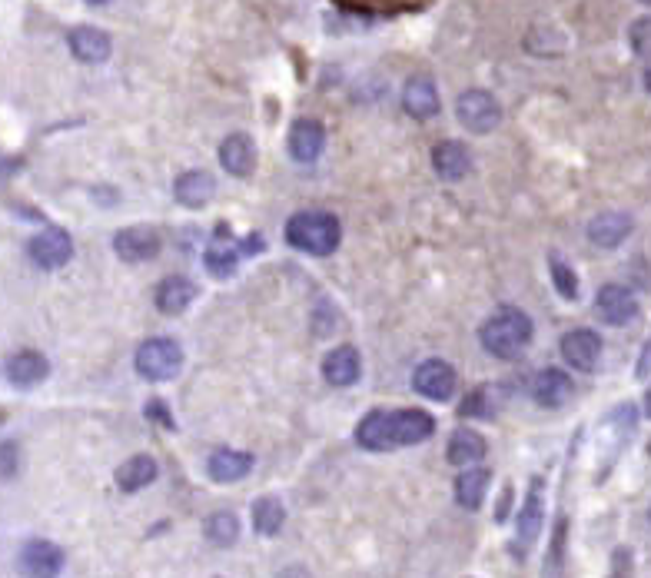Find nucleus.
I'll return each mask as SVG.
<instances>
[{"mask_svg":"<svg viewBox=\"0 0 651 578\" xmlns=\"http://www.w3.org/2000/svg\"><path fill=\"white\" fill-rule=\"evenodd\" d=\"M532 319L522 309H499L492 319H485V326L479 329V343L485 346V353H492L495 359H519L532 343Z\"/></svg>","mask_w":651,"mask_h":578,"instance_id":"obj_1","label":"nucleus"},{"mask_svg":"<svg viewBox=\"0 0 651 578\" xmlns=\"http://www.w3.org/2000/svg\"><path fill=\"white\" fill-rule=\"evenodd\" d=\"M339 240H343V226H339L333 213L306 210V213H296L293 220L286 223V243L299 253L329 256V253H336Z\"/></svg>","mask_w":651,"mask_h":578,"instance_id":"obj_2","label":"nucleus"},{"mask_svg":"<svg viewBox=\"0 0 651 578\" xmlns=\"http://www.w3.org/2000/svg\"><path fill=\"white\" fill-rule=\"evenodd\" d=\"M183 369V349L177 339L153 336L137 349V373L150 383H167Z\"/></svg>","mask_w":651,"mask_h":578,"instance_id":"obj_3","label":"nucleus"},{"mask_svg":"<svg viewBox=\"0 0 651 578\" xmlns=\"http://www.w3.org/2000/svg\"><path fill=\"white\" fill-rule=\"evenodd\" d=\"M456 117L469 133H489L502 123V107L485 90H465L456 100Z\"/></svg>","mask_w":651,"mask_h":578,"instance_id":"obj_4","label":"nucleus"},{"mask_svg":"<svg viewBox=\"0 0 651 578\" xmlns=\"http://www.w3.org/2000/svg\"><path fill=\"white\" fill-rule=\"evenodd\" d=\"M30 260H34L40 270H60V266L70 263V256H74V240H70L67 230H60V226H50V230L37 233L34 240H30Z\"/></svg>","mask_w":651,"mask_h":578,"instance_id":"obj_5","label":"nucleus"},{"mask_svg":"<svg viewBox=\"0 0 651 578\" xmlns=\"http://www.w3.org/2000/svg\"><path fill=\"white\" fill-rule=\"evenodd\" d=\"M412 386H416L419 396H426L432 402H446L456 396V369L446 359H429V363H422L416 369Z\"/></svg>","mask_w":651,"mask_h":578,"instance_id":"obj_6","label":"nucleus"},{"mask_svg":"<svg viewBox=\"0 0 651 578\" xmlns=\"http://www.w3.org/2000/svg\"><path fill=\"white\" fill-rule=\"evenodd\" d=\"M4 376L10 386L34 389L50 376V363L44 353H37V349H17L14 356L4 359Z\"/></svg>","mask_w":651,"mask_h":578,"instance_id":"obj_7","label":"nucleus"},{"mask_svg":"<svg viewBox=\"0 0 651 578\" xmlns=\"http://www.w3.org/2000/svg\"><path fill=\"white\" fill-rule=\"evenodd\" d=\"M595 309H598V316H602L608 326H628L638 316V299H635V293L628 286L608 283V286L598 289Z\"/></svg>","mask_w":651,"mask_h":578,"instance_id":"obj_8","label":"nucleus"},{"mask_svg":"<svg viewBox=\"0 0 651 578\" xmlns=\"http://www.w3.org/2000/svg\"><path fill=\"white\" fill-rule=\"evenodd\" d=\"M562 359L578 373H592L602 359V336L592 329H572L562 336Z\"/></svg>","mask_w":651,"mask_h":578,"instance_id":"obj_9","label":"nucleus"},{"mask_svg":"<svg viewBox=\"0 0 651 578\" xmlns=\"http://www.w3.org/2000/svg\"><path fill=\"white\" fill-rule=\"evenodd\" d=\"M113 253L123 263H150L160 253V236L150 226H127L113 236Z\"/></svg>","mask_w":651,"mask_h":578,"instance_id":"obj_10","label":"nucleus"},{"mask_svg":"<svg viewBox=\"0 0 651 578\" xmlns=\"http://www.w3.org/2000/svg\"><path fill=\"white\" fill-rule=\"evenodd\" d=\"M389 422H392V442L399 446H419L436 436V419L422 409H399V412H389Z\"/></svg>","mask_w":651,"mask_h":578,"instance_id":"obj_11","label":"nucleus"},{"mask_svg":"<svg viewBox=\"0 0 651 578\" xmlns=\"http://www.w3.org/2000/svg\"><path fill=\"white\" fill-rule=\"evenodd\" d=\"M323 147H326V130L316 120L303 117L289 127V157L296 163H316Z\"/></svg>","mask_w":651,"mask_h":578,"instance_id":"obj_12","label":"nucleus"},{"mask_svg":"<svg viewBox=\"0 0 651 578\" xmlns=\"http://www.w3.org/2000/svg\"><path fill=\"white\" fill-rule=\"evenodd\" d=\"M432 167H436V173L442 180L456 183L462 177H469L472 153L459 140H442V143H436V150H432Z\"/></svg>","mask_w":651,"mask_h":578,"instance_id":"obj_13","label":"nucleus"},{"mask_svg":"<svg viewBox=\"0 0 651 578\" xmlns=\"http://www.w3.org/2000/svg\"><path fill=\"white\" fill-rule=\"evenodd\" d=\"M20 569L27 575H57L64 569V552H60V545L47 539H30L20 549Z\"/></svg>","mask_w":651,"mask_h":578,"instance_id":"obj_14","label":"nucleus"},{"mask_svg":"<svg viewBox=\"0 0 651 578\" xmlns=\"http://www.w3.org/2000/svg\"><path fill=\"white\" fill-rule=\"evenodd\" d=\"M220 163L230 177H250L256 170V143L246 133H230L220 143Z\"/></svg>","mask_w":651,"mask_h":578,"instance_id":"obj_15","label":"nucleus"},{"mask_svg":"<svg viewBox=\"0 0 651 578\" xmlns=\"http://www.w3.org/2000/svg\"><path fill=\"white\" fill-rule=\"evenodd\" d=\"M532 396H535L539 406L558 409L575 396V383H572V376L562 373V369H542V373L535 376V383H532Z\"/></svg>","mask_w":651,"mask_h":578,"instance_id":"obj_16","label":"nucleus"},{"mask_svg":"<svg viewBox=\"0 0 651 578\" xmlns=\"http://www.w3.org/2000/svg\"><path fill=\"white\" fill-rule=\"evenodd\" d=\"M67 47L80 64H103L110 57V37L100 27H74L67 37Z\"/></svg>","mask_w":651,"mask_h":578,"instance_id":"obj_17","label":"nucleus"},{"mask_svg":"<svg viewBox=\"0 0 651 578\" xmlns=\"http://www.w3.org/2000/svg\"><path fill=\"white\" fill-rule=\"evenodd\" d=\"M632 216L628 213H598L592 223H588V240L595 246H602V250H615V246H622L628 240V233H632Z\"/></svg>","mask_w":651,"mask_h":578,"instance_id":"obj_18","label":"nucleus"},{"mask_svg":"<svg viewBox=\"0 0 651 578\" xmlns=\"http://www.w3.org/2000/svg\"><path fill=\"white\" fill-rule=\"evenodd\" d=\"M359 373H363V359H359V349L353 346H339L323 359V376L329 386H353L359 383Z\"/></svg>","mask_w":651,"mask_h":578,"instance_id":"obj_19","label":"nucleus"},{"mask_svg":"<svg viewBox=\"0 0 651 578\" xmlns=\"http://www.w3.org/2000/svg\"><path fill=\"white\" fill-rule=\"evenodd\" d=\"M213 193H216V180L206 170H190L173 183V196H177V203L186 206V210H200V206L213 200Z\"/></svg>","mask_w":651,"mask_h":578,"instance_id":"obj_20","label":"nucleus"},{"mask_svg":"<svg viewBox=\"0 0 651 578\" xmlns=\"http://www.w3.org/2000/svg\"><path fill=\"white\" fill-rule=\"evenodd\" d=\"M402 107L409 117L416 120H432L439 113V90L429 77H412L406 90H402Z\"/></svg>","mask_w":651,"mask_h":578,"instance_id":"obj_21","label":"nucleus"},{"mask_svg":"<svg viewBox=\"0 0 651 578\" xmlns=\"http://www.w3.org/2000/svg\"><path fill=\"white\" fill-rule=\"evenodd\" d=\"M253 472V456L240 449H216L206 462V476L213 482H240Z\"/></svg>","mask_w":651,"mask_h":578,"instance_id":"obj_22","label":"nucleus"},{"mask_svg":"<svg viewBox=\"0 0 651 578\" xmlns=\"http://www.w3.org/2000/svg\"><path fill=\"white\" fill-rule=\"evenodd\" d=\"M196 299V286L186 276H167L157 286V309L163 316H180L190 309V303Z\"/></svg>","mask_w":651,"mask_h":578,"instance_id":"obj_23","label":"nucleus"},{"mask_svg":"<svg viewBox=\"0 0 651 578\" xmlns=\"http://www.w3.org/2000/svg\"><path fill=\"white\" fill-rule=\"evenodd\" d=\"M542 522H545V482L535 479L529 495H525L522 512H519V539H522V545H532L535 539H539Z\"/></svg>","mask_w":651,"mask_h":578,"instance_id":"obj_24","label":"nucleus"},{"mask_svg":"<svg viewBox=\"0 0 651 578\" xmlns=\"http://www.w3.org/2000/svg\"><path fill=\"white\" fill-rule=\"evenodd\" d=\"M356 442L369 452H392L396 442H392V422H389V412H369V416L359 422L356 429Z\"/></svg>","mask_w":651,"mask_h":578,"instance_id":"obj_25","label":"nucleus"},{"mask_svg":"<svg viewBox=\"0 0 651 578\" xmlns=\"http://www.w3.org/2000/svg\"><path fill=\"white\" fill-rule=\"evenodd\" d=\"M485 452H489V446H485V439L479 436V432H475V429H456V432H452V439H449L446 456H449L452 466H472V462L485 459Z\"/></svg>","mask_w":651,"mask_h":578,"instance_id":"obj_26","label":"nucleus"},{"mask_svg":"<svg viewBox=\"0 0 651 578\" xmlns=\"http://www.w3.org/2000/svg\"><path fill=\"white\" fill-rule=\"evenodd\" d=\"M150 482H157V462L150 456H133L117 469V485L120 492H140Z\"/></svg>","mask_w":651,"mask_h":578,"instance_id":"obj_27","label":"nucleus"},{"mask_svg":"<svg viewBox=\"0 0 651 578\" xmlns=\"http://www.w3.org/2000/svg\"><path fill=\"white\" fill-rule=\"evenodd\" d=\"M286 522V509L283 502L273 499V495H263V499L253 502V529L256 535H263V539H273V535L283 529Z\"/></svg>","mask_w":651,"mask_h":578,"instance_id":"obj_28","label":"nucleus"},{"mask_svg":"<svg viewBox=\"0 0 651 578\" xmlns=\"http://www.w3.org/2000/svg\"><path fill=\"white\" fill-rule=\"evenodd\" d=\"M203 535H206V542L216 545V549H230V545H236V539H240V519L226 509L213 512L210 519L203 522Z\"/></svg>","mask_w":651,"mask_h":578,"instance_id":"obj_29","label":"nucleus"},{"mask_svg":"<svg viewBox=\"0 0 651 578\" xmlns=\"http://www.w3.org/2000/svg\"><path fill=\"white\" fill-rule=\"evenodd\" d=\"M485 492H489V472L485 469H465L456 479V502L462 509H479Z\"/></svg>","mask_w":651,"mask_h":578,"instance_id":"obj_30","label":"nucleus"},{"mask_svg":"<svg viewBox=\"0 0 651 578\" xmlns=\"http://www.w3.org/2000/svg\"><path fill=\"white\" fill-rule=\"evenodd\" d=\"M203 263H206V270H210L213 276L226 280V276L236 273V263H240V250H236L230 240H216V243H210V250H206Z\"/></svg>","mask_w":651,"mask_h":578,"instance_id":"obj_31","label":"nucleus"},{"mask_svg":"<svg viewBox=\"0 0 651 578\" xmlns=\"http://www.w3.org/2000/svg\"><path fill=\"white\" fill-rule=\"evenodd\" d=\"M499 402H495V386H479L475 392H469V399L462 402V416H472V419H492Z\"/></svg>","mask_w":651,"mask_h":578,"instance_id":"obj_32","label":"nucleus"},{"mask_svg":"<svg viewBox=\"0 0 651 578\" xmlns=\"http://www.w3.org/2000/svg\"><path fill=\"white\" fill-rule=\"evenodd\" d=\"M549 266H552V283H555V289H558V296L562 299H578V276H575V270L568 266L562 256H549Z\"/></svg>","mask_w":651,"mask_h":578,"instance_id":"obj_33","label":"nucleus"},{"mask_svg":"<svg viewBox=\"0 0 651 578\" xmlns=\"http://www.w3.org/2000/svg\"><path fill=\"white\" fill-rule=\"evenodd\" d=\"M628 44L638 57H648L651 54V14L648 17H638L632 27H628Z\"/></svg>","mask_w":651,"mask_h":578,"instance_id":"obj_34","label":"nucleus"},{"mask_svg":"<svg viewBox=\"0 0 651 578\" xmlns=\"http://www.w3.org/2000/svg\"><path fill=\"white\" fill-rule=\"evenodd\" d=\"M20 472V446L17 442H4L0 446V479H14Z\"/></svg>","mask_w":651,"mask_h":578,"instance_id":"obj_35","label":"nucleus"},{"mask_svg":"<svg viewBox=\"0 0 651 578\" xmlns=\"http://www.w3.org/2000/svg\"><path fill=\"white\" fill-rule=\"evenodd\" d=\"M147 416H150V419H160L163 426H167V429H173V416H170V409L163 406V399H150V406H147Z\"/></svg>","mask_w":651,"mask_h":578,"instance_id":"obj_36","label":"nucleus"},{"mask_svg":"<svg viewBox=\"0 0 651 578\" xmlns=\"http://www.w3.org/2000/svg\"><path fill=\"white\" fill-rule=\"evenodd\" d=\"M645 90H648V94H651V67L645 70Z\"/></svg>","mask_w":651,"mask_h":578,"instance_id":"obj_37","label":"nucleus"},{"mask_svg":"<svg viewBox=\"0 0 651 578\" xmlns=\"http://www.w3.org/2000/svg\"><path fill=\"white\" fill-rule=\"evenodd\" d=\"M87 4H93V7H103V4H110V0H87Z\"/></svg>","mask_w":651,"mask_h":578,"instance_id":"obj_38","label":"nucleus"},{"mask_svg":"<svg viewBox=\"0 0 651 578\" xmlns=\"http://www.w3.org/2000/svg\"><path fill=\"white\" fill-rule=\"evenodd\" d=\"M645 402H648V406H645V412H648V416H651V392H648V399H645Z\"/></svg>","mask_w":651,"mask_h":578,"instance_id":"obj_39","label":"nucleus"},{"mask_svg":"<svg viewBox=\"0 0 651 578\" xmlns=\"http://www.w3.org/2000/svg\"><path fill=\"white\" fill-rule=\"evenodd\" d=\"M642 4H648V7H651V0H642Z\"/></svg>","mask_w":651,"mask_h":578,"instance_id":"obj_40","label":"nucleus"}]
</instances>
